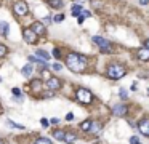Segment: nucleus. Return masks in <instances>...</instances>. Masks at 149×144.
Instances as JSON below:
<instances>
[{
    "instance_id": "0eeeda50",
    "label": "nucleus",
    "mask_w": 149,
    "mask_h": 144,
    "mask_svg": "<svg viewBox=\"0 0 149 144\" xmlns=\"http://www.w3.org/2000/svg\"><path fill=\"white\" fill-rule=\"evenodd\" d=\"M47 88H48V90H51V91H55V90H59V88H61V80L56 79V77H50L48 82H47Z\"/></svg>"
},
{
    "instance_id": "20e7f679",
    "label": "nucleus",
    "mask_w": 149,
    "mask_h": 144,
    "mask_svg": "<svg viewBox=\"0 0 149 144\" xmlns=\"http://www.w3.org/2000/svg\"><path fill=\"white\" fill-rule=\"evenodd\" d=\"M93 42L101 48V51H103V53H111V51H112L111 42H108V40L103 39V37H93Z\"/></svg>"
},
{
    "instance_id": "b1692460",
    "label": "nucleus",
    "mask_w": 149,
    "mask_h": 144,
    "mask_svg": "<svg viewBox=\"0 0 149 144\" xmlns=\"http://www.w3.org/2000/svg\"><path fill=\"white\" fill-rule=\"evenodd\" d=\"M63 19H64V15H61L59 13V15H56L55 18H53V23H61Z\"/></svg>"
},
{
    "instance_id": "72a5a7b5",
    "label": "nucleus",
    "mask_w": 149,
    "mask_h": 144,
    "mask_svg": "<svg viewBox=\"0 0 149 144\" xmlns=\"http://www.w3.org/2000/svg\"><path fill=\"white\" fill-rule=\"evenodd\" d=\"M130 88H132L133 91H135V90H136V88H138V85H136V82H133V83H132V87H130Z\"/></svg>"
},
{
    "instance_id": "ddd939ff",
    "label": "nucleus",
    "mask_w": 149,
    "mask_h": 144,
    "mask_svg": "<svg viewBox=\"0 0 149 144\" xmlns=\"http://www.w3.org/2000/svg\"><path fill=\"white\" fill-rule=\"evenodd\" d=\"M48 5L51 8H55V10H59V8H63V0H48Z\"/></svg>"
},
{
    "instance_id": "58836bf2",
    "label": "nucleus",
    "mask_w": 149,
    "mask_h": 144,
    "mask_svg": "<svg viewBox=\"0 0 149 144\" xmlns=\"http://www.w3.org/2000/svg\"><path fill=\"white\" fill-rule=\"evenodd\" d=\"M144 47H146V48H149V39H148V40H144Z\"/></svg>"
},
{
    "instance_id": "c9c22d12",
    "label": "nucleus",
    "mask_w": 149,
    "mask_h": 144,
    "mask_svg": "<svg viewBox=\"0 0 149 144\" xmlns=\"http://www.w3.org/2000/svg\"><path fill=\"white\" fill-rule=\"evenodd\" d=\"M149 0H140V5H148Z\"/></svg>"
},
{
    "instance_id": "473e14b6",
    "label": "nucleus",
    "mask_w": 149,
    "mask_h": 144,
    "mask_svg": "<svg viewBox=\"0 0 149 144\" xmlns=\"http://www.w3.org/2000/svg\"><path fill=\"white\" fill-rule=\"evenodd\" d=\"M53 69H55V71H61L63 66H61V64H53Z\"/></svg>"
},
{
    "instance_id": "f704fd0d",
    "label": "nucleus",
    "mask_w": 149,
    "mask_h": 144,
    "mask_svg": "<svg viewBox=\"0 0 149 144\" xmlns=\"http://www.w3.org/2000/svg\"><path fill=\"white\" fill-rule=\"evenodd\" d=\"M77 18H79V24H82V23H84V19H85V18H84V16H77Z\"/></svg>"
},
{
    "instance_id": "c756f323",
    "label": "nucleus",
    "mask_w": 149,
    "mask_h": 144,
    "mask_svg": "<svg viewBox=\"0 0 149 144\" xmlns=\"http://www.w3.org/2000/svg\"><path fill=\"white\" fill-rule=\"evenodd\" d=\"M48 123H50V122H48L47 119H42V127H43V128H47V127H48Z\"/></svg>"
},
{
    "instance_id": "412c9836",
    "label": "nucleus",
    "mask_w": 149,
    "mask_h": 144,
    "mask_svg": "<svg viewBox=\"0 0 149 144\" xmlns=\"http://www.w3.org/2000/svg\"><path fill=\"white\" fill-rule=\"evenodd\" d=\"M7 123H8V127H11V128H18V130H24V125L15 123L13 120H7Z\"/></svg>"
},
{
    "instance_id": "f03ea898",
    "label": "nucleus",
    "mask_w": 149,
    "mask_h": 144,
    "mask_svg": "<svg viewBox=\"0 0 149 144\" xmlns=\"http://www.w3.org/2000/svg\"><path fill=\"white\" fill-rule=\"evenodd\" d=\"M127 75V71H125L124 66H120V64H111L108 67V77L112 80H119L122 79V77Z\"/></svg>"
},
{
    "instance_id": "7c9ffc66",
    "label": "nucleus",
    "mask_w": 149,
    "mask_h": 144,
    "mask_svg": "<svg viewBox=\"0 0 149 144\" xmlns=\"http://www.w3.org/2000/svg\"><path fill=\"white\" fill-rule=\"evenodd\" d=\"M11 93H13V95H16V96H19V95H21L19 88H13V90H11Z\"/></svg>"
},
{
    "instance_id": "423d86ee",
    "label": "nucleus",
    "mask_w": 149,
    "mask_h": 144,
    "mask_svg": "<svg viewBox=\"0 0 149 144\" xmlns=\"http://www.w3.org/2000/svg\"><path fill=\"white\" fill-rule=\"evenodd\" d=\"M37 39H39V35H37L32 29H26V31H24V40L27 42L29 45H34L37 42Z\"/></svg>"
},
{
    "instance_id": "dca6fc26",
    "label": "nucleus",
    "mask_w": 149,
    "mask_h": 144,
    "mask_svg": "<svg viewBox=\"0 0 149 144\" xmlns=\"http://www.w3.org/2000/svg\"><path fill=\"white\" fill-rule=\"evenodd\" d=\"M35 55L39 56V58H42L43 61H48V59H50V55H48L47 51H43V50H37Z\"/></svg>"
},
{
    "instance_id": "393cba45",
    "label": "nucleus",
    "mask_w": 149,
    "mask_h": 144,
    "mask_svg": "<svg viewBox=\"0 0 149 144\" xmlns=\"http://www.w3.org/2000/svg\"><path fill=\"white\" fill-rule=\"evenodd\" d=\"M7 51H8V50H7V47H5V45H2V43H0V58H2V56H5V55H7Z\"/></svg>"
},
{
    "instance_id": "6e6552de",
    "label": "nucleus",
    "mask_w": 149,
    "mask_h": 144,
    "mask_svg": "<svg viewBox=\"0 0 149 144\" xmlns=\"http://www.w3.org/2000/svg\"><path fill=\"white\" fill-rule=\"evenodd\" d=\"M138 130L141 131V135H144L149 138V119L141 120L140 123H138Z\"/></svg>"
},
{
    "instance_id": "e433bc0d",
    "label": "nucleus",
    "mask_w": 149,
    "mask_h": 144,
    "mask_svg": "<svg viewBox=\"0 0 149 144\" xmlns=\"http://www.w3.org/2000/svg\"><path fill=\"white\" fill-rule=\"evenodd\" d=\"M43 96H45V98H50V96H53V93H51V90H50V91H48V93H45V95H43Z\"/></svg>"
},
{
    "instance_id": "f3484780",
    "label": "nucleus",
    "mask_w": 149,
    "mask_h": 144,
    "mask_svg": "<svg viewBox=\"0 0 149 144\" xmlns=\"http://www.w3.org/2000/svg\"><path fill=\"white\" fill-rule=\"evenodd\" d=\"M31 74H32V64H26L24 67H23V75L29 77Z\"/></svg>"
},
{
    "instance_id": "a211bd4d",
    "label": "nucleus",
    "mask_w": 149,
    "mask_h": 144,
    "mask_svg": "<svg viewBox=\"0 0 149 144\" xmlns=\"http://www.w3.org/2000/svg\"><path fill=\"white\" fill-rule=\"evenodd\" d=\"M101 130V123L98 122H92V127H90V133H98Z\"/></svg>"
},
{
    "instance_id": "f257e3e1",
    "label": "nucleus",
    "mask_w": 149,
    "mask_h": 144,
    "mask_svg": "<svg viewBox=\"0 0 149 144\" xmlns=\"http://www.w3.org/2000/svg\"><path fill=\"white\" fill-rule=\"evenodd\" d=\"M66 66L72 72H77V74H79V72H82L85 69V66H87V58L79 55V53H69L67 58H66Z\"/></svg>"
},
{
    "instance_id": "aec40b11",
    "label": "nucleus",
    "mask_w": 149,
    "mask_h": 144,
    "mask_svg": "<svg viewBox=\"0 0 149 144\" xmlns=\"http://www.w3.org/2000/svg\"><path fill=\"white\" fill-rule=\"evenodd\" d=\"M82 15V7L80 5H74L72 7V16H80Z\"/></svg>"
},
{
    "instance_id": "4c0bfd02",
    "label": "nucleus",
    "mask_w": 149,
    "mask_h": 144,
    "mask_svg": "<svg viewBox=\"0 0 149 144\" xmlns=\"http://www.w3.org/2000/svg\"><path fill=\"white\" fill-rule=\"evenodd\" d=\"M72 119H74L72 114H67V115H66V120H72Z\"/></svg>"
},
{
    "instance_id": "f8f14e48",
    "label": "nucleus",
    "mask_w": 149,
    "mask_h": 144,
    "mask_svg": "<svg viewBox=\"0 0 149 144\" xmlns=\"http://www.w3.org/2000/svg\"><path fill=\"white\" fill-rule=\"evenodd\" d=\"M0 35L8 37V23L5 21H0Z\"/></svg>"
},
{
    "instance_id": "cd10ccee",
    "label": "nucleus",
    "mask_w": 149,
    "mask_h": 144,
    "mask_svg": "<svg viewBox=\"0 0 149 144\" xmlns=\"http://www.w3.org/2000/svg\"><path fill=\"white\" fill-rule=\"evenodd\" d=\"M53 56H55V58H59V56H61V51L58 50V48H55V50H53Z\"/></svg>"
},
{
    "instance_id": "1a4fd4ad",
    "label": "nucleus",
    "mask_w": 149,
    "mask_h": 144,
    "mask_svg": "<svg viewBox=\"0 0 149 144\" xmlns=\"http://www.w3.org/2000/svg\"><path fill=\"white\" fill-rule=\"evenodd\" d=\"M32 29L34 32H35L37 35H45V26H43V23H40V21H37V23H32Z\"/></svg>"
},
{
    "instance_id": "ea45409f",
    "label": "nucleus",
    "mask_w": 149,
    "mask_h": 144,
    "mask_svg": "<svg viewBox=\"0 0 149 144\" xmlns=\"http://www.w3.org/2000/svg\"><path fill=\"white\" fill-rule=\"evenodd\" d=\"M0 144H3V143H2V141H0Z\"/></svg>"
},
{
    "instance_id": "a878e982",
    "label": "nucleus",
    "mask_w": 149,
    "mask_h": 144,
    "mask_svg": "<svg viewBox=\"0 0 149 144\" xmlns=\"http://www.w3.org/2000/svg\"><path fill=\"white\" fill-rule=\"evenodd\" d=\"M130 144H141V143L136 136H132V138H130Z\"/></svg>"
},
{
    "instance_id": "6ab92c4d",
    "label": "nucleus",
    "mask_w": 149,
    "mask_h": 144,
    "mask_svg": "<svg viewBox=\"0 0 149 144\" xmlns=\"http://www.w3.org/2000/svg\"><path fill=\"white\" fill-rule=\"evenodd\" d=\"M90 127H92V120H85V122L80 123V128L84 131H90Z\"/></svg>"
},
{
    "instance_id": "4468645a",
    "label": "nucleus",
    "mask_w": 149,
    "mask_h": 144,
    "mask_svg": "<svg viewBox=\"0 0 149 144\" xmlns=\"http://www.w3.org/2000/svg\"><path fill=\"white\" fill-rule=\"evenodd\" d=\"M64 136H66V133L63 130H55L53 131V138H56L58 141H64Z\"/></svg>"
},
{
    "instance_id": "c85d7f7f",
    "label": "nucleus",
    "mask_w": 149,
    "mask_h": 144,
    "mask_svg": "<svg viewBox=\"0 0 149 144\" xmlns=\"http://www.w3.org/2000/svg\"><path fill=\"white\" fill-rule=\"evenodd\" d=\"M42 23H43V24H50V23H51V18H50V16H47V18H43V19H42Z\"/></svg>"
},
{
    "instance_id": "9d476101",
    "label": "nucleus",
    "mask_w": 149,
    "mask_h": 144,
    "mask_svg": "<svg viewBox=\"0 0 149 144\" xmlns=\"http://www.w3.org/2000/svg\"><path fill=\"white\" fill-rule=\"evenodd\" d=\"M127 106H124V104H116L112 107V112H114V115H119V117H122V115H125L127 114Z\"/></svg>"
},
{
    "instance_id": "2eb2a0df",
    "label": "nucleus",
    "mask_w": 149,
    "mask_h": 144,
    "mask_svg": "<svg viewBox=\"0 0 149 144\" xmlns=\"http://www.w3.org/2000/svg\"><path fill=\"white\" fill-rule=\"evenodd\" d=\"M76 138H77V136L74 135V133H66L64 141H66L67 144H72V143H76Z\"/></svg>"
},
{
    "instance_id": "5701e85b",
    "label": "nucleus",
    "mask_w": 149,
    "mask_h": 144,
    "mask_svg": "<svg viewBox=\"0 0 149 144\" xmlns=\"http://www.w3.org/2000/svg\"><path fill=\"white\" fill-rule=\"evenodd\" d=\"M31 87H32L34 90H37L39 87H42V80H32V82H31Z\"/></svg>"
},
{
    "instance_id": "bb28decb",
    "label": "nucleus",
    "mask_w": 149,
    "mask_h": 144,
    "mask_svg": "<svg viewBox=\"0 0 149 144\" xmlns=\"http://www.w3.org/2000/svg\"><path fill=\"white\" fill-rule=\"evenodd\" d=\"M119 95H120L122 99H127V91H125L124 88H120V91H119Z\"/></svg>"
},
{
    "instance_id": "7ed1b4c3",
    "label": "nucleus",
    "mask_w": 149,
    "mask_h": 144,
    "mask_svg": "<svg viewBox=\"0 0 149 144\" xmlns=\"http://www.w3.org/2000/svg\"><path fill=\"white\" fill-rule=\"evenodd\" d=\"M76 95H77V99L80 101L82 104H90L93 101L92 91H90V90H87V88H79Z\"/></svg>"
},
{
    "instance_id": "9b49d317",
    "label": "nucleus",
    "mask_w": 149,
    "mask_h": 144,
    "mask_svg": "<svg viewBox=\"0 0 149 144\" xmlns=\"http://www.w3.org/2000/svg\"><path fill=\"white\" fill-rule=\"evenodd\" d=\"M136 56L140 61H149V48H146V47L140 48L136 51Z\"/></svg>"
},
{
    "instance_id": "39448f33",
    "label": "nucleus",
    "mask_w": 149,
    "mask_h": 144,
    "mask_svg": "<svg viewBox=\"0 0 149 144\" xmlns=\"http://www.w3.org/2000/svg\"><path fill=\"white\" fill-rule=\"evenodd\" d=\"M13 11L16 13L18 16H24V15H27L29 7H27V3H26V2L19 0V2H16V3L13 5Z\"/></svg>"
},
{
    "instance_id": "4be33fe9",
    "label": "nucleus",
    "mask_w": 149,
    "mask_h": 144,
    "mask_svg": "<svg viewBox=\"0 0 149 144\" xmlns=\"http://www.w3.org/2000/svg\"><path fill=\"white\" fill-rule=\"evenodd\" d=\"M35 144H53V143L48 139V138H39V139L35 141Z\"/></svg>"
},
{
    "instance_id": "2f4dec72",
    "label": "nucleus",
    "mask_w": 149,
    "mask_h": 144,
    "mask_svg": "<svg viewBox=\"0 0 149 144\" xmlns=\"http://www.w3.org/2000/svg\"><path fill=\"white\" fill-rule=\"evenodd\" d=\"M82 16H84V18H88V16H92V13H90V11H85V10H82Z\"/></svg>"
}]
</instances>
